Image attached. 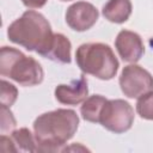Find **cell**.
I'll return each mask as SVG.
<instances>
[{"instance_id":"6da1fadb","label":"cell","mask_w":153,"mask_h":153,"mask_svg":"<svg viewBox=\"0 0 153 153\" xmlns=\"http://www.w3.org/2000/svg\"><path fill=\"white\" fill-rule=\"evenodd\" d=\"M79 117L73 110L57 109L38 116L33 122L38 152L61 151L78 129Z\"/></svg>"},{"instance_id":"7a4b0ae2","label":"cell","mask_w":153,"mask_h":153,"mask_svg":"<svg viewBox=\"0 0 153 153\" xmlns=\"http://www.w3.org/2000/svg\"><path fill=\"white\" fill-rule=\"evenodd\" d=\"M10 41L44 56L51 47L54 33L48 20L36 11H26L7 29Z\"/></svg>"},{"instance_id":"3957f363","label":"cell","mask_w":153,"mask_h":153,"mask_svg":"<svg viewBox=\"0 0 153 153\" xmlns=\"http://www.w3.org/2000/svg\"><path fill=\"white\" fill-rule=\"evenodd\" d=\"M75 60L79 68L102 80L112 79L118 69V61L111 48L103 43L81 44L76 53Z\"/></svg>"},{"instance_id":"277c9868","label":"cell","mask_w":153,"mask_h":153,"mask_svg":"<svg viewBox=\"0 0 153 153\" xmlns=\"http://www.w3.org/2000/svg\"><path fill=\"white\" fill-rule=\"evenodd\" d=\"M0 73L4 76H10L22 86H35L43 80L41 65L35 59L27 57L11 47L1 48Z\"/></svg>"},{"instance_id":"5b68a950","label":"cell","mask_w":153,"mask_h":153,"mask_svg":"<svg viewBox=\"0 0 153 153\" xmlns=\"http://www.w3.org/2000/svg\"><path fill=\"white\" fill-rule=\"evenodd\" d=\"M99 122L104 128L116 134L130 129L134 122V110L130 104L123 99L108 100L100 114Z\"/></svg>"},{"instance_id":"8992f818","label":"cell","mask_w":153,"mask_h":153,"mask_svg":"<svg viewBox=\"0 0 153 153\" xmlns=\"http://www.w3.org/2000/svg\"><path fill=\"white\" fill-rule=\"evenodd\" d=\"M120 86L124 96L139 98L153 90V76L142 67L129 65L121 73Z\"/></svg>"},{"instance_id":"52a82bcc","label":"cell","mask_w":153,"mask_h":153,"mask_svg":"<svg viewBox=\"0 0 153 153\" xmlns=\"http://www.w3.org/2000/svg\"><path fill=\"white\" fill-rule=\"evenodd\" d=\"M98 19L97 8L86 1H78L71 5L66 12V22L75 31H86Z\"/></svg>"},{"instance_id":"ba28073f","label":"cell","mask_w":153,"mask_h":153,"mask_svg":"<svg viewBox=\"0 0 153 153\" xmlns=\"http://www.w3.org/2000/svg\"><path fill=\"white\" fill-rule=\"evenodd\" d=\"M116 49L123 61L136 62L143 54V43L140 36L133 31L122 30L115 41Z\"/></svg>"},{"instance_id":"9c48e42d","label":"cell","mask_w":153,"mask_h":153,"mask_svg":"<svg viewBox=\"0 0 153 153\" xmlns=\"http://www.w3.org/2000/svg\"><path fill=\"white\" fill-rule=\"evenodd\" d=\"M87 80L84 75L69 85H59L55 88V98L60 103L67 105H76L84 102L87 97Z\"/></svg>"},{"instance_id":"30bf717a","label":"cell","mask_w":153,"mask_h":153,"mask_svg":"<svg viewBox=\"0 0 153 153\" xmlns=\"http://www.w3.org/2000/svg\"><path fill=\"white\" fill-rule=\"evenodd\" d=\"M131 13L130 0H109L103 7V16L112 23H124Z\"/></svg>"},{"instance_id":"8fae6325","label":"cell","mask_w":153,"mask_h":153,"mask_svg":"<svg viewBox=\"0 0 153 153\" xmlns=\"http://www.w3.org/2000/svg\"><path fill=\"white\" fill-rule=\"evenodd\" d=\"M53 61L60 63H69L71 62V42L67 37L61 33H55L53 38V43L48 53L44 55Z\"/></svg>"},{"instance_id":"7c38bea8","label":"cell","mask_w":153,"mask_h":153,"mask_svg":"<svg viewBox=\"0 0 153 153\" xmlns=\"http://www.w3.org/2000/svg\"><path fill=\"white\" fill-rule=\"evenodd\" d=\"M106 102H108V99H105L104 97H102L99 94H94V96H91L90 98L85 99V102L80 109L82 118L88 122H99L100 114H102L103 108Z\"/></svg>"},{"instance_id":"4fadbf2b","label":"cell","mask_w":153,"mask_h":153,"mask_svg":"<svg viewBox=\"0 0 153 153\" xmlns=\"http://www.w3.org/2000/svg\"><path fill=\"white\" fill-rule=\"evenodd\" d=\"M12 140L14 141L16 146L18 147V151H29V152H36L37 151V143L36 139H33L31 131L26 128H20L18 130H14L12 133Z\"/></svg>"},{"instance_id":"5bb4252c","label":"cell","mask_w":153,"mask_h":153,"mask_svg":"<svg viewBox=\"0 0 153 153\" xmlns=\"http://www.w3.org/2000/svg\"><path fill=\"white\" fill-rule=\"evenodd\" d=\"M137 114L145 120H153V92L149 91L139 97L136 103Z\"/></svg>"},{"instance_id":"9a60e30c","label":"cell","mask_w":153,"mask_h":153,"mask_svg":"<svg viewBox=\"0 0 153 153\" xmlns=\"http://www.w3.org/2000/svg\"><path fill=\"white\" fill-rule=\"evenodd\" d=\"M0 102H1V105H5V106H11L14 104L16 99H17V96H18V91L17 88L7 82L6 80H1L0 82Z\"/></svg>"},{"instance_id":"2e32d148","label":"cell","mask_w":153,"mask_h":153,"mask_svg":"<svg viewBox=\"0 0 153 153\" xmlns=\"http://www.w3.org/2000/svg\"><path fill=\"white\" fill-rule=\"evenodd\" d=\"M0 127H1V131L5 133V131H11L14 127H16V120L12 115V112L10 111L8 106H5V105H1V109H0Z\"/></svg>"},{"instance_id":"e0dca14e","label":"cell","mask_w":153,"mask_h":153,"mask_svg":"<svg viewBox=\"0 0 153 153\" xmlns=\"http://www.w3.org/2000/svg\"><path fill=\"white\" fill-rule=\"evenodd\" d=\"M0 152L1 153L18 152V147L16 146L12 137H8L6 135H1V137H0Z\"/></svg>"},{"instance_id":"ac0fdd59","label":"cell","mask_w":153,"mask_h":153,"mask_svg":"<svg viewBox=\"0 0 153 153\" xmlns=\"http://www.w3.org/2000/svg\"><path fill=\"white\" fill-rule=\"evenodd\" d=\"M23 4L27 7H31V8H38V7H42L45 5L47 0H22Z\"/></svg>"},{"instance_id":"d6986e66","label":"cell","mask_w":153,"mask_h":153,"mask_svg":"<svg viewBox=\"0 0 153 153\" xmlns=\"http://www.w3.org/2000/svg\"><path fill=\"white\" fill-rule=\"evenodd\" d=\"M62 1H69V0H62Z\"/></svg>"}]
</instances>
